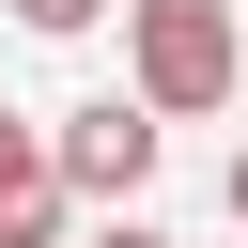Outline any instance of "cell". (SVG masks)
Wrapping results in <instances>:
<instances>
[{"mask_svg": "<svg viewBox=\"0 0 248 248\" xmlns=\"http://www.w3.org/2000/svg\"><path fill=\"white\" fill-rule=\"evenodd\" d=\"M78 248H170V232H155V217H93Z\"/></svg>", "mask_w": 248, "mask_h": 248, "instance_id": "5b68a950", "label": "cell"}, {"mask_svg": "<svg viewBox=\"0 0 248 248\" xmlns=\"http://www.w3.org/2000/svg\"><path fill=\"white\" fill-rule=\"evenodd\" d=\"M46 170H62V202H108V217H140V186H155V108H140V93H93V108H62Z\"/></svg>", "mask_w": 248, "mask_h": 248, "instance_id": "7a4b0ae2", "label": "cell"}, {"mask_svg": "<svg viewBox=\"0 0 248 248\" xmlns=\"http://www.w3.org/2000/svg\"><path fill=\"white\" fill-rule=\"evenodd\" d=\"M108 0H16V31H93Z\"/></svg>", "mask_w": 248, "mask_h": 248, "instance_id": "277c9868", "label": "cell"}, {"mask_svg": "<svg viewBox=\"0 0 248 248\" xmlns=\"http://www.w3.org/2000/svg\"><path fill=\"white\" fill-rule=\"evenodd\" d=\"M232 217H248V155H232Z\"/></svg>", "mask_w": 248, "mask_h": 248, "instance_id": "8992f818", "label": "cell"}, {"mask_svg": "<svg viewBox=\"0 0 248 248\" xmlns=\"http://www.w3.org/2000/svg\"><path fill=\"white\" fill-rule=\"evenodd\" d=\"M124 93L155 124L232 108V0H124Z\"/></svg>", "mask_w": 248, "mask_h": 248, "instance_id": "6da1fadb", "label": "cell"}, {"mask_svg": "<svg viewBox=\"0 0 248 248\" xmlns=\"http://www.w3.org/2000/svg\"><path fill=\"white\" fill-rule=\"evenodd\" d=\"M0 248H62V170L16 108H0Z\"/></svg>", "mask_w": 248, "mask_h": 248, "instance_id": "3957f363", "label": "cell"}]
</instances>
